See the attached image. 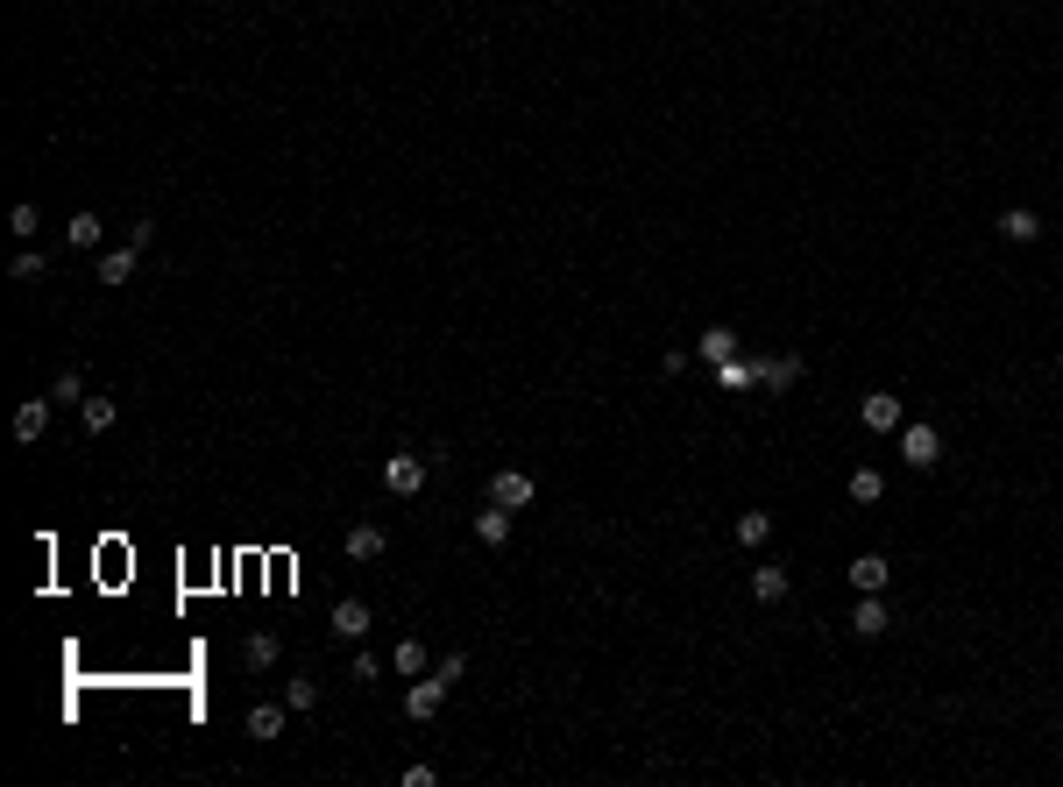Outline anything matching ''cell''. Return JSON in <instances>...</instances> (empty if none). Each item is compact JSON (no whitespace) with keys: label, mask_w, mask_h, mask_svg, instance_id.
<instances>
[{"label":"cell","mask_w":1063,"mask_h":787,"mask_svg":"<svg viewBox=\"0 0 1063 787\" xmlns=\"http://www.w3.org/2000/svg\"><path fill=\"white\" fill-rule=\"evenodd\" d=\"M858 419H865V433H893V426H908V405L893 398V390H865V398H858Z\"/></svg>","instance_id":"obj_1"},{"label":"cell","mask_w":1063,"mask_h":787,"mask_svg":"<svg viewBox=\"0 0 1063 787\" xmlns=\"http://www.w3.org/2000/svg\"><path fill=\"white\" fill-rule=\"evenodd\" d=\"M383 490L390 497H419L426 490V461L419 454H383Z\"/></svg>","instance_id":"obj_2"},{"label":"cell","mask_w":1063,"mask_h":787,"mask_svg":"<svg viewBox=\"0 0 1063 787\" xmlns=\"http://www.w3.org/2000/svg\"><path fill=\"white\" fill-rule=\"evenodd\" d=\"M539 497V483L525 476V468H497V476H489V504H504V511H525Z\"/></svg>","instance_id":"obj_3"},{"label":"cell","mask_w":1063,"mask_h":787,"mask_svg":"<svg viewBox=\"0 0 1063 787\" xmlns=\"http://www.w3.org/2000/svg\"><path fill=\"white\" fill-rule=\"evenodd\" d=\"M447 688H454V681H440V674H419L412 688H404V717H419V724H426V717H440Z\"/></svg>","instance_id":"obj_4"},{"label":"cell","mask_w":1063,"mask_h":787,"mask_svg":"<svg viewBox=\"0 0 1063 787\" xmlns=\"http://www.w3.org/2000/svg\"><path fill=\"white\" fill-rule=\"evenodd\" d=\"M901 461L908 468H936L943 461V433L936 426H901Z\"/></svg>","instance_id":"obj_5"},{"label":"cell","mask_w":1063,"mask_h":787,"mask_svg":"<svg viewBox=\"0 0 1063 787\" xmlns=\"http://www.w3.org/2000/svg\"><path fill=\"white\" fill-rule=\"evenodd\" d=\"M851 632H858V639H886V632H893V610H886V596H858V610H851Z\"/></svg>","instance_id":"obj_6"},{"label":"cell","mask_w":1063,"mask_h":787,"mask_svg":"<svg viewBox=\"0 0 1063 787\" xmlns=\"http://www.w3.org/2000/svg\"><path fill=\"white\" fill-rule=\"evenodd\" d=\"M326 632H334V639H362V632H369V603H362V596H341L334 617H326Z\"/></svg>","instance_id":"obj_7"},{"label":"cell","mask_w":1063,"mask_h":787,"mask_svg":"<svg viewBox=\"0 0 1063 787\" xmlns=\"http://www.w3.org/2000/svg\"><path fill=\"white\" fill-rule=\"evenodd\" d=\"M851 582H858V596H886L893 561H886V554H858V561H851Z\"/></svg>","instance_id":"obj_8"},{"label":"cell","mask_w":1063,"mask_h":787,"mask_svg":"<svg viewBox=\"0 0 1063 787\" xmlns=\"http://www.w3.org/2000/svg\"><path fill=\"white\" fill-rule=\"evenodd\" d=\"M277 660H284L277 632H249V639H241V667H249V674H263V667H277Z\"/></svg>","instance_id":"obj_9"},{"label":"cell","mask_w":1063,"mask_h":787,"mask_svg":"<svg viewBox=\"0 0 1063 787\" xmlns=\"http://www.w3.org/2000/svg\"><path fill=\"white\" fill-rule=\"evenodd\" d=\"M1000 234H1007V242H1021V249H1028V242H1035V234H1042V220H1035V206H1007V213H1000Z\"/></svg>","instance_id":"obj_10"},{"label":"cell","mask_w":1063,"mask_h":787,"mask_svg":"<svg viewBox=\"0 0 1063 787\" xmlns=\"http://www.w3.org/2000/svg\"><path fill=\"white\" fill-rule=\"evenodd\" d=\"M695 355H702V362H730V355H738V334H730V327H702V334H695Z\"/></svg>","instance_id":"obj_11"},{"label":"cell","mask_w":1063,"mask_h":787,"mask_svg":"<svg viewBox=\"0 0 1063 787\" xmlns=\"http://www.w3.org/2000/svg\"><path fill=\"white\" fill-rule=\"evenodd\" d=\"M43 433H50V398H29L15 412V440H43Z\"/></svg>","instance_id":"obj_12"},{"label":"cell","mask_w":1063,"mask_h":787,"mask_svg":"<svg viewBox=\"0 0 1063 787\" xmlns=\"http://www.w3.org/2000/svg\"><path fill=\"white\" fill-rule=\"evenodd\" d=\"M78 419H86V433H107V426L121 419V405L107 398V390H93V398H86V405H78Z\"/></svg>","instance_id":"obj_13"},{"label":"cell","mask_w":1063,"mask_h":787,"mask_svg":"<svg viewBox=\"0 0 1063 787\" xmlns=\"http://www.w3.org/2000/svg\"><path fill=\"white\" fill-rule=\"evenodd\" d=\"M730 532H738V546H766V539H773V511H738V525H730Z\"/></svg>","instance_id":"obj_14"},{"label":"cell","mask_w":1063,"mask_h":787,"mask_svg":"<svg viewBox=\"0 0 1063 787\" xmlns=\"http://www.w3.org/2000/svg\"><path fill=\"white\" fill-rule=\"evenodd\" d=\"M135 256H142V249H128V242L107 249V256H100V284H128V277H135Z\"/></svg>","instance_id":"obj_15"},{"label":"cell","mask_w":1063,"mask_h":787,"mask_svg":"<svg viewBox=\"0 0 1063 787\" xmlns=\"http://www.w3.org/2000/svg\"><path fill=\"white\" fill-rule=\"evenodd\" d=\"M787 589H794V582H787V568H780V561H773V568H752V596H759V603H780Z\"/></svg>","instance_id":"obj_16"},{"label":"cell","mask_w":1063,"mask_h":787,"mask_svg":"<svg viewBox=\"0 0 1063 787\" xmlns=\"http://www.w3.org/2000/svg\"><path fill=\"white\" fill-rule=\"evenodd\" d=\"M475 539H482V546H504V539H511V511H504V504H489V511L475 518Z\"/></svg>","instance_id":"obj_17"},{"label":"cell","mask_w":1063,"mask_h":787,"mask_svg":"<svg viewBox=\"0 0 1063 787\" xmlns=\"http://www.w3.org/2000/svg\"><path fill=\"white\" fill-rule=\"evenodd\" d=\"M383 554V525H348V561H376Z\"/></svg>","instance_id":"obj_18"},{"label":"cell","mask_w":1063,"mask_h":787,"mask_svg":"<svg viewBox=\"0 0 1063 787\" xmlns=\"http://www.w3.org/2000/svg\"><path fill=\"white\" fill-rule=\"evenodd\" d=\"M284 710H291V702H256V710H249V738H277V731H284Z\"/></svg>","instance_id":"obj_19"},{"label":"cell","mask_w":1063,"mask_h":787,"mask_svg":"<svg viewBox=\"0 0 1063 787\" xmlns=\"http://www.w3.org/2000/svg\"><path fill=\"white\" fill-rule=\"evenodd\" d=\"M64 242H71V249H100V213H71V220H64Z\"/></svg>","instance_id":"obj_20"},{"label":"cell","mask_w":1063,"mask_h":787,"mask_svg":"<svg viewBox=\"0 0 1063 787\" xmlns=\"http://www.w3.org/2000/svg\"><path fill=\"white\" fill-rule=\"evenodd\" d=\"M759 383H773V390H794V383H801V355H780V362H759Z\"/></svg>","instance_id":"obj_21"},{"label":"cell","mask_w":1063,"mask_h":787,"mask_svg":"<svg viewBox=\"0 0 1063 787\" xmlns=\"http://www.w3.org/2000/svg\"><path fill=\"white\" fill-rule=\"evenodd\" d=\"M390 667H397L404 681H419V674H426V646H419V639H397V653H390Z\"/></svg>","instance_id":"obj_22"},{"label":"cell","mask_w":1063,"mask_h":787,"mask_svg":"<svg viewBox=\"0 0 1063 787\" xmlns=\"http://www.w3.org/2000/svg\"><path fill=\"white\" fill-rule=\"evenodd\" d=\"M886 497V476L879 468H851V504H879Z\"/></svg>","instance_id":"obj_23"},{"label":"cell","mask_w":1063,"mask_h":787,"mask_svg":"<svg viewBox=\"0 0 1063 787\" xmlns=\"http://www.w3.org/2000/svg\"><path fill=\"white\" fill-rule=\"evenodd\" d=\"M716 383H723V390H745V383H759V362H738V355H730V362H716Z\"/></svg>","instance_id":"obj_24"},{"label":"cell","mask_w":1063,"mask_h":787,"mask_svg":"<svg viewBox=\"0 0 1063 787\" xmlns=\"http://www.w3.org/2000/svg\"><path fill=\"white\" fill-rule=\"evenodd\" d=\"M284 702H291V710H319V681H312V674H291V681H284Z\"/></svg>","instance_id":"obj_25"},{"label":"cell","mask_w":1063,"mask_h":787,"mask_svg":"<svg viewBox=\"0 0 1063 787\" xmlns=\"http://www.w3.org/2000/svg\"><path fill=\"white\" fill-rule=\"evenodd\" d=\"M50 398H57V405H86V376H78V369H57Z\"/></svg>","instance_id":"obj_26"},{"label":"cell","mask_w":1063,"mask_h":787,"mask_svg":"<svg viewBox=\"0 0 1063 787\" xmlns=\"http://www.w3.org/2000/svg\"><path fill=\"white\" fill-rule=\"evenodd\" d=\"M8 234H22V242H29V234H36V206H29V199H22V206L8 213Z\"/></svg>","instance_id":"obj_27"},{"label":"cell","mask_w":1063,"mask_h":787,"mask_svg":"<svg viewBox=\"0 0 1063 787\" xmlns=\"http://www.w3.org/2000/svg\"><path fill=\"white\" fill-rule=\"evenodd\" d=\"M36 277H43V256L22 249V256H15V284H36Z\"/></svg>","instance_id":"obj_28"},{"label":"cell","mask_w":1063,"mask_h":787,"mask_svg":"<svg viewBox=\"0 0 1063 787\" xmlns=\"http://www.w3.org/2000/svg\"><path fill=\"white\" fill-rule=\"evenodd\" d=\"M433 674H440V681H461V674H468V653H447V660H440Z\"/></svg>","instance_id":"obj_29"}]
</instances>
